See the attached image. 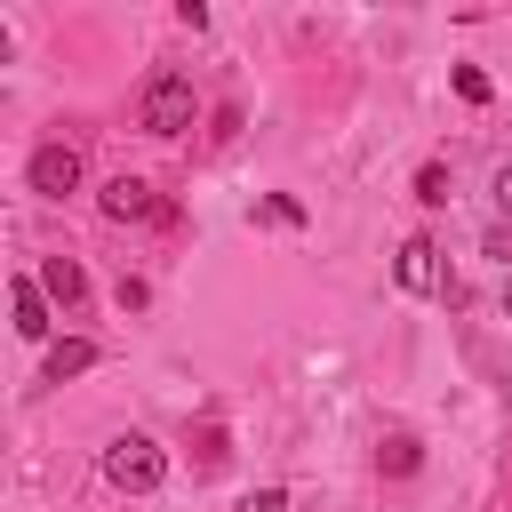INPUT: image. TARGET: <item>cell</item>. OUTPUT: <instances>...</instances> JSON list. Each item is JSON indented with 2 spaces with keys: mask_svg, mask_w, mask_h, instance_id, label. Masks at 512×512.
Wrapping results in <instances>:
<instances>
[{
  "mask_svg": "<svg viewBox=\"0 0 512 512\" xmlns=\"http://www.w3.org/2000/svg\"><path fill=\"white\" fill-rule=\"evenodd\" d=\"M456 96H464V104H488L496 88H488V72H480V64H456Z\"/></svg>",
  "mask_w": 512,
  "mask_h": 512,
  "instance_id": "cell-11",
  "label": "cell"
},
{
  "mask_svg": "<svg viewBox=\"0 0 512 512\" xmlns=\"http://www.w3.org/2000/svg\"><path fill=\"white\" fill-rule=\"evenodd\" d=\"M96 208H104V224H152V216H168L144 176H112V184L96 192Z\"/></svg>",
  "mask_w": 512,
  "mask_h": 512,
  "instance_id": "cell-5",
  "label": "cell"
},
{
  "mask_svg": "<svg viewBox=\"0 0 512 512\" xmlns=\"http://www.w3.org/2000/svg\"><path fill=\"white\" fill-rule=\"evenodd\" d=\"M480 256H488V264H512V224H504V216L480 232Z\"/></svg>",
  "mask_w": 512,
  "mask_h": 512,
  "instance_id": "cell-13",
  "label": "cell"
},
{
  "mask_svg": "<svg viewBox=\"0 0 512 512\" xmlns=\"http://www.w3.org/2000/svg\"><path fill=\"white\" fill-rule=\"evenodd\" d=\"M80 176H88V160H80V144H64V136H48V144L24 160V184H32L40 200H72Z\"/></svg>",
  "mask_w": 512,
  "mask_h": 512,
  "instance_id": "cell-3",
  "label": "cell"
},
{
  "mask_svg": "<svg viewBox=\"0 0 512 512\" xmlns=\"http://www.w3.org/2000/svg\"><path fill=\"white\" fill-rule=\"evenodd\" d=\"M104 480L128 488V496H152V488L168 480V448H160L152 432H112V440H104Z\"/></svg>",
  "mask_w": 512,
  "mask_h": 512,
  "instance_id": "cell-1",
  "label": "cell"
},
{
  "mask_svg": "<svg viewBox=\"0 0 512 512\" xmlns=\"http://www.w3.org/2000/svg\"><path fill=\"white\" fill-rule=\"evenodd\" d=\"M504 320H512V272H504Z\"/></svg>",
  "mask_w": 512,
  "mask_h": 512,
  "instance_id": "cell-17",
  "label": "cell"
},
{
  "mask_svg": "<svg viewBox=\"0 0 512 512\" xmlns=\"http://www.w3.org/2000/svg\"><path fill=\"white\" fill-rule=\"evenodd\" d=\"M96 368V344L88 336H64V344H48V384H64V376H88Z\"/></svg>",
  "mask_w": 512,
  "mask_h": 512,
  "instance_id": "cell-9",
  "label": "cell"
},
{
  "mask_svg": "<svg viewBox=\"0 0 512 512\" xmlns=\"http://www.w3.org/2000/svg\"><path fill=\"white\" fill-rule=\"evenodd\" d=\"M240 512H288V488H256V496H248Z\"/></svg>",
  "mask_w": 512,
  "mask_h": 512,
  "instance_id": "cell-16",
  "label": "cell"
},
{
  "mask_svg": "<svg viewBox=\"0 0 512 512\" xmlns=\"http://www.w3.org/2000/svg\"><path fill=\"white\" fill-rule=\"evenodd\" d=\"M376 472H384V480H416V472H424V440H416V432H384V440H376Z\"/></svg>",
  "mask_w": 512,
  "mask_h": 512,
  "instance_id": "cell-6",
  "label": "cell"
},
{
  "mask_svg": "<svg viewBox=\"0 0 512 512\" xmlns=\"http://www.w3.org/2000/svg\"><path fill=\"white\" fill-rule=\"evenodd\" d=\"M392 280L408 288V296H440L448 288V264H440V240H400V256H392Z\"/></svg>",
  "mask_w": 512,
  "mask_h": 512,
  "instance_id": "cell-4",
  "label": "cell"
},
{
  "mask_svg": "<svg viewBox=\"0 0 512 512\" xmlns=\"http://www.w3.org/2000/svg\"><path fill=\"white\" fill-rule=\"evenodd\" d=\"M40 288H48V304H64V312H72V304L88 296V272H80L72 256H48V264H40Z\"/></svg>",
  "mask_w": 512,
  "mask_h": 512,
  "instance_id": "cell-7",
  "label": "cell"
},
{
  "mask_svg": "<svg viewBox=\"0 0 512 512\" xmlns=\"http://www.w3.org/2000/svg\"><path fill=\"white\" fill-rule=\"evenodd\" d=\"M416 200H424V208H448V200H456V176H448V160H424V168H416Z\"/></svg>",
  "mask_w": 512,
  "mask_h": 512,
  "instance_id": "cell-10",
  "label": "cell"
},
{
  "mask_svg": "<svg viewBox=\"0 0 512 512\" xmlns=\"http://www.w3.org/2000/svg\"><path fill=\"white\" fill-rule=\"evenodd\" d=\"M256 216H264V224H288V232H296V224H304V200H288V192H272V200H264Z\"/></svg>",
  "mask_w": 512,
  "mask_h": 512,
  "instance_id": "cell-12",
  "label": "cell"
},
{
  "mask_svg": "<svg viewBox=\"0 0 512 512\" xmlns=\"http://www.w3.org/2000/svg\"><path fill=\"white\" fill-rule=\"evenodd\" d=\"M488 200H496V216L512 224V160H496V176H488Z\"/></svg>",
  "mask_w": 512,
  "mask_h": 512,
  "instance_id": "cell-14",
  "label": "cell"
},
{
  "mask_svg": "<svg viewBox=\"0 0 512 512\" xmlns=\"http://www.w3.org/2000/svg\"><path fill=\"white\" fill-rule=\"evenodd\" d=\"M192 448H200V464H208V472H216V464H224V456H232V448H224V432H216V424H200V440H192Z\"/></svg>",
  "mask_w": 512,
  "mask_h": 512,
  "instance_id": "cell-15",
  "label": "cell"
},
{
  "mask_svg": "<svg viewBox=\"0 0 512 512\" xmlns=\"http://www.w3.org/2000/svg\"><path fill=\"white\" fill-rule=\"evenodd\" d=\"M192 112H200V96H192L184 72H152L144 96H136V128H144V136H184Z\"/></svg>",
  "mask_w": 512,
  "mask_h": 512,
  "instance_id": "cell-2",
  "label": "cell"
},
{
  "mask_svg": "<svg viewBox=\"0 0 512 512\" xmlns=\"http://www.w3.org/2000/svg\"><path fill=\"white\" fill-rule=\"evenodd\" d=\"M48 328H56V320H48V288H40V280H16V336L40 344Z\"/></svg>",
  "mask_w": 512,
  "mask_h": 512,
  "instance_id": "cell-8",
  "label": "cell"
}]
</instances>
